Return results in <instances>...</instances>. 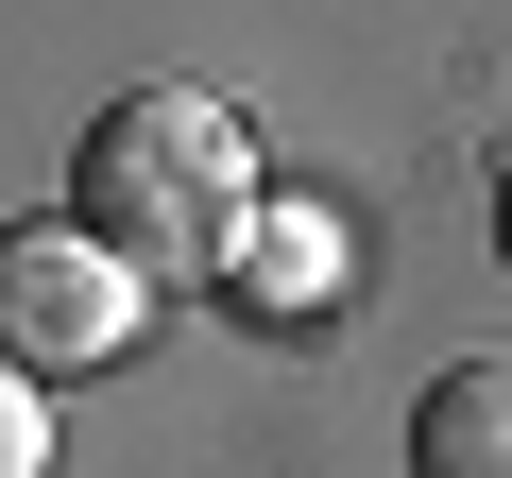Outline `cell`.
<instances>
[{"mask_svg":"<svg viewBox=\"0 0 512 478\" xmlns=\"http://www.w3.org/2000/svg\"><path fill=\"white\" fill-rule=\"evenodd\" d=\"M69 222L103 257H137L154 291H205L239 239H256V137L205 86H120L69 154Z\"/></svg>","mask_w":512,"mask_h":478,"instance_id":"obj_1","label":"cell"},{"mask_svg":"<svg viewBox=\"0 0 512 478\" xmlns=\"http://www.w3.org/2000/svg\"><path fill=\"white\" fill-rule=\"evenodd\" d=\"M137 325H154V274H137V257H103L86 222H18V239H0V359H18L35 393H52V376L137 359Z\"/></svg>","mask_w":512,"mask_h":478,"instance_id":"obj_2","label":"cell"},{"mask_svg":"<svg viewBox=\"0 0 512 478\" xmlns=\"http://www.w3.org/2000/svg\"><path fill=\"white\" fill-rule=\"evenodd\" d=\"M410 478H512V359H444V376H427Z\"/></svg>","mask_w":512,"mask_h":478,"instance_id":"obj_3","label":"cell"},{"mask_svg":"<svg viewBox=\"0 0 512 478\" xmlns=\"http://www.w3.org/2000/svg\"><path fill=\"white\" fill-rule=\"evenodd\" d=\"M222 274H239L256 325H325V308H342V222H256Z\"/></svg>","mask_w":512,"mask_h":478,"instance_id":"obj_4","label":"cell"},{"mask_svg":"<svg viewBox=\"0 0 512 478\" xmlns=\"http://www.w3.org/2000/svg\"><path fill=\"white\" fill-rule=\"evenodd\" d=\"M495 274H512V171H495Z\"/></svg>","mask_w":512,"mask_h":478,"instance_id":"obj_5","label":"cell"}]
</instances>
